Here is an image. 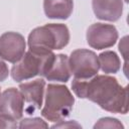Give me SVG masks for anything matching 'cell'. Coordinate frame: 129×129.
I'll list each match as a JSON object with an SVG mask.
<instances>
[{"label": "cell", "mask_w": 129, "mask_h": 129, "mask_svg": "<svg viewBox=\"0 0 129 129\" xmlns=\"http://www.w3.org/2000/svg\"><path fill=\"white\" fill-rule=\"evenodd\" d=\"M72 89L77 97L88 99L105 111L128 113V87H122L114 77L96 75L89 80L74 78Z\"/></svg>", "instance_id": "obj_1"}, {"label": "cell", "mask_w": 129, "mask_h": 129, "mask_svg": "<svg viewBox=\"0 0 129 129\" xmlns=\"http://www.w3.org/2000/svg\"><path fill=\"white\" fill-rule=\"evenodd\" d=\"M18 125L15 120L0 114V128H17Z\"/></svg>", "instance_id": "obj_16"}, {"label": "cell", "mask_w": 129, "mask_h": 129, "mask_svg": "<svg viewBox=\"0 0 129 129\" xmlns=\"http://www.w3.org/2000/svg\"><path fill=\"white\" fill-rule=\"evenodd\" d=\"M100 69L105 74H116L121 68V61L115 51L106 50L98 55Z\"/></svg>", "instance_id": "obj_13"}, {"label": "cell", "mask_w": 129, "mask_h": 129, "mask_svg": "<svg viewBox=\"0 0 129 129\" xmlns=\"http://www.w3.org/2000/svg\"><path fill=\"white\" fill-rule=\"evenodd\" d=\"M71 70L69 67V57L66 54H54L44 77L47 81L67 83L71 79Z\"/></svg>", "instance_id": "obj_11"}, {"label": "cell", "mask_w": 129, "mask_h": 129, "mask_svg": "<svg viewBox=\"0 0 129 129\" xmlns=\"http://www.w3.org/2000/svg\"><path fill=\"white\" fill-rule=\"evenodd\" d=\"M93 11L98 19L115 22L123 13L122 0H92Z\"/></svg>", "instance_id": "obj_10"}, {"label": "cell", "mask_w": 129, "mask_h": 129, "mask_svg": "<svg viewBox=\"0 0 129 129\" xmlns=\"http://www.w3.org/2000/svg\"><path fill=\"white\" fill-rule=\"evenodd\" d=\"M24 112V99L16 88H8L0 96V114L15 121L22 118Z\"/></svg>", "instance_id": "obj_9"}, {"label": "cell", "mask_w": 129, "mask_h": 129, "mask_svg": "<svg viewBox=\"0 0 129 129\" xmlns=\"http://www.w3.org/2000/svg\"><path fill=\"white\" fill-rule=\"evenodd\" d=\"M70 30L62 23H48L34 28L28 35L29 50L45 53L61 49L70 42Z\"/></svg>", "instance_id": "obj_2"}, {"label": "cell", "mask_w": 129, "mask_h": 129, "mask_svg": "<svg viewBox=\"0 0 129 129\" xmlns=\"http://www.w3.org/2000/svg\"><path fill=\"white\" fill-rule=\"evenodd\" d=\"M0 96H1V89H0Z\"/></svg>", "instance_id": "obj_20"}, {"label": "cell", "mask_w": 129, "mask_h": 129, "mask_svg": "<svg viewBox=\"0 0 129 129\" xmlns=\"http://www.w3.org/2000/svg\"><path fill=\"white\" fill-rule=\"evenodd\" d=\"M18 128H48V124L41 118H24L20 121Z\"/></svg>", "instance_id": "obj_14"}, {"label": "cell", "mask_w": 129, "mask_h": 129, "mask_svg": "<svg viewBox=\"0 0 129 129\" xmlns=\"http://www.w3.org/2000/svg\"><path fill=\"white\" fill-rule=\"evenodd\" d=\"M128 36H124L119 42V50L122 56L125 59V63H127V53H128V43H127Z\"/></svg>", "instance_id": "obj_18"}, {"label": "cell", "mask_w": 129, "mask_h": 129, "mask_svg": "<svg viewBox=\"0 0 129 129\" xmlns=\"http://www.w3.org/2000/svg\"><path fill=\"white\" fill-rule=\"evenodd\" d=\"M69 67L74 78L89 80L98 75L100 70L98 55L90 49L79 48L72 51L69 57Z\"/></svg>", "instance_id": "obj_5"}, {"label": "cell", "mask_w": 129, "mask_h": 129, "mask_svg": "<svg viewBox=\"0 0 129 129\" xmlns=\"http://www.w3.org/2000/svg\"><path fill=\"white\" fill-rule=\"evenodd\" d=\"M118 30L113 24L94 23L87 29V42L95 49L101 50L113 46L118 39Z\"/></svg>", "instance_id": "obj_6"}, {"label": "cell", "mask_w": 129, "mask_h": 129, "mask_svg": "<svg viewBox=\"0 0 129 129\" xmlns=\"http://www.w3.org/2000/svg\"><path fill=\"white\" fill-rule=\"evenodd\" d=\"M51 127L52 128H74V127L81 128L82 126L74 120H71V121H62L61 120V121H58L56 124L52 125Z\"/></svg>", "instance_id": "obj_17"}, {"label": "cell", "mask_w": 129, "mask_h": 129, "mask_svg": "<svg viewBox=\"0 0 129 129\" xmlns=\"http://www.w3.org/2000/svg\"><path fill=\"white\" fill-rule=\"evenodd\" d=\"M44 90L45 81L43 79H36L19 85V91L21 92L24 104L26 105L24 111L27 114H32L34 111L41 108Z\"/></svg>", "instance_id": "obj_8"}, {"label": "cell", "mask_w": 129, "mask_h": 129, "mask_svg": "<svg viewBox=\"0 0 129 129\" xmlns=\"http://www.w3.org/2000/svg\"><path fill=\"white\" fill-rule=\"evenodd\" d=\"M94 128H118V129H123L124 126L123 124L116 118H112V117H104L99 119L96 124L94 125Z\"/></svg>", "instance_id": "obj_15"}, {"label": "cell", "mask_w": 129, "mask_h": 129, "mask_svg": "<svg viewBox=\"0 0 129 129\" xmlns=\"http://www.w3.org/2000/svg\"><path fill=\"white\" fill-rule=\"evenodd\" d=\"M43 10L50 19H68L74 10L73 0H43Z\"/></svg>", "instance_id": "obj_12"}, {"label": "cell", "mask_w": 129, "mask_h": 129, "mask_svg": "<svg viewBox=\"0 0 129 129\" xmlns=\"http://www.w3.org/2000/svg\"><path fill=\"white\" fill-rule=\"evenodd\" d=\"M9 75V69L6 62L0 57V82L5 81L8 78Z\"/></svg>", "instance_id": "obj_19"}, {"label": "cell", "mask_w": 129, "mask_h": 129, "mask_svg": "<svg viewBox=\"0 0 129 129\" xmlns=\"http://www.w3.org/2000/svg\"><path fill=\"white\" fill-rule=\"evenodd\" d=\"M44 98L41 116L50 122H58L67 118L71 114L75 104L73 94L64 85L48 84Z\"/></svg>", "instance_id": "obj_3"}, {"label": "cell", "mask_w": 129, "mask_h": 129, "mask_svg": "<svg viewBox=\"0 0 129 129\" xmlns=\"http://www.w3.org/2000/svg\"><path fill=\"white\" fill-rule=\"evenodd\" d=\"M53 56L54 53L52 51L45 53H39L32 50L25 51L23 56L13 64L10 72L11 78L15 82L20 83L36 76L44 77Z\"/></svg>", "instance_id": "obj_4"}, {"label": "cell", "mask_w": 129, "mask_h": 129, "mask_svg": "<svg viewBox=\"0 0 129 129\" xmlns=\"http://www.w3.org/2000/svg\"><path fill=\"white\" fill-rule=\"evenodd\" d=\"M26 42L24 36L18 32L8 31L0 36V57L15 63L25 53Z\"/></svg>", "instance_id": "obj_7"}]
</instances>
